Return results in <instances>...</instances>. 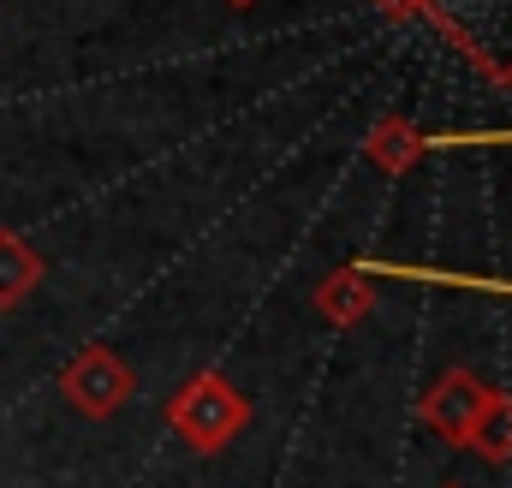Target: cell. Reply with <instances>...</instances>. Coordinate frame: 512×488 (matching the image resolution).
Masks as SVG:
<instances>
[{
    "label": "cell",
    "instance_id": "obj_1",
    "mask_svg": "<svg viewBox=\"0 0 512 488\" xmlns=\"http://www.w3.org/2000/svg\"><path fill=\"white\" fill-rule=\"evenodd\" d=\"M251 423V399L221 375V369H197L185 375V387L167 399V429L191 447V453H227Z\"/></svg>",
    "mask_w": 512,
    "mask_h": 488
},
{
    "label": "cell",
    "instance_id": "obj_2",
    "mask_svg": "<svg viewBox=\"0 0 512 488\" xmlns=\"http://www.w3.org/2000/svg\"><path fill=\"white\" fill-rule=\"evenodd\" d=\"M489 84H512V0H423V12Z\"/></svg>",
    "mask_w": 512,
    "mask_h": 488
},
{
    "label": "cell",
    "instance_id": "obj_3",
    "mask_svg": "<svg viewBox=\"0 0 512 488\" xmlns=\"http://www.w3.org/2000/svg\"><path fill=\"white\" fill-rule=\"evenodd\" d=\"M60 399H66L78 417H90V423L120 417L131 399H137V369H131V358L114 352V346H84L72 364L60 369Z\"/></svg>",
    "mask_w": 512,
    "mask_h": 488
},
{
    "label": "cell",
    "instance_id": "obj_4",
    "mask_svg": "<svg viewBox=\"0 0 512 488\" xmlns=\"http://www.w3.org/2000/svg\"><path fill=\"white\" fill-rule=\"evenodd\" d=\"M489 393H495V387H489L477 369L453 364L435 387H429V393H423V405H417V411H423V423H429L447 447H465V435H471L477 411L489 405Z\"/></svg>",
    "mask_w": 512,
    "mask_h": 488
},
{
    "label": "cell",
    "instance_id": "obj_5",
    "mask_svg": "<svg viewBox=\"0 0 512 488\" xmlns=\"http://www.w3.org/2000/svg\"><path fill=\"white\" fill-rule=\"evenodd\" d=\"M376 298H382L376 274H364V268H352V262L328 268V274L310 286V304H316V316H322V322H334V328H358V322L376 310Z\"/></svg>",
    "mask_w": 512,
    "mask_h": 488
},
{
    "label": "cell",
    "instance_id": "obj_6",
    "mask_svg": "<svg viewBox=\"0 0 512 488\" xmlns=\"http://www.w3.org/2000/svg\"><path fill=\"white\" fill-rule=\"evenodd\" d=\"M42 280H48V256L24 239V233L0 227V310H18Z\"/></svg>",
    "mask_w": 512,
    "mask_h": 488
},
{
    "label": "cell",
    "instance_id": "obj_7",
    "mask_svg": "<svg viewBox=\"0 0 512 488\" xmlns=\"http://www.w3.org/2000/svg\"><path fill=\"white\" fill-rule=\"evenodd\" d=\"M423 149H429V137L405 114H382V120L370 125V137H364V161L382 167V173H411Z\"/></svg>",
    "mask_w": 512,
    "mask_h": 488
},
{
    "label": "cell",
    "instance_id": "obj_8",
    "mask_svg": "<svg viewBox=\"0 0 512 488\" xmlns=\"http://www.w3.org/2000/svg\"><path fill=\"white\" fill-rule=\"evenodd\" d=\"M465 447H471L477 459H489V465H512V399L507 393H489V405L477 411Z\"/></svg>",
    "mask_w": 512,
    "mask_h": 488
},
{
    "label": "cell",
    "instance_id": "obj_9",
    "mask_svg": "<svg viewBox=\"0 0 512 488\" xmlns=\"http://www.w3.org/2000/svg\"><path fill=\"white\" fill-rule=\"evenodd\" d=\"M447 143H512V131H477V137H447Z\"/></svg>",
    "mask_w": 512,
    "mask_h": 488
},
{
    "label": "cell",
    "instance_id": "obj_10",
    "mask_svg": "<svg viewBox=\"0 0 512 488\" xmlns=\"http://www.w3.org/2000/svg\"><path fill=\"white\" fill-rule=\"evenodd\" d=\"M227 6H256V0H227Z\"/></svg>",
    "mask_w": 512,
    "mask_h": 488
},
{
    "label": "cell",
    "instance_id": "obj_11",
    "mask_svg": "<svg viewBox=\"0 0 512 488\" xmlns=\"http://www.w3.org/2000/svg\"><path fill=\"white\" fill-rule=\"evenodd\" d=\"M447 488H459V483H447Z\"/></svg>",
    "mask_w": 512,
    "mask_h": 488
}]
</instances>
